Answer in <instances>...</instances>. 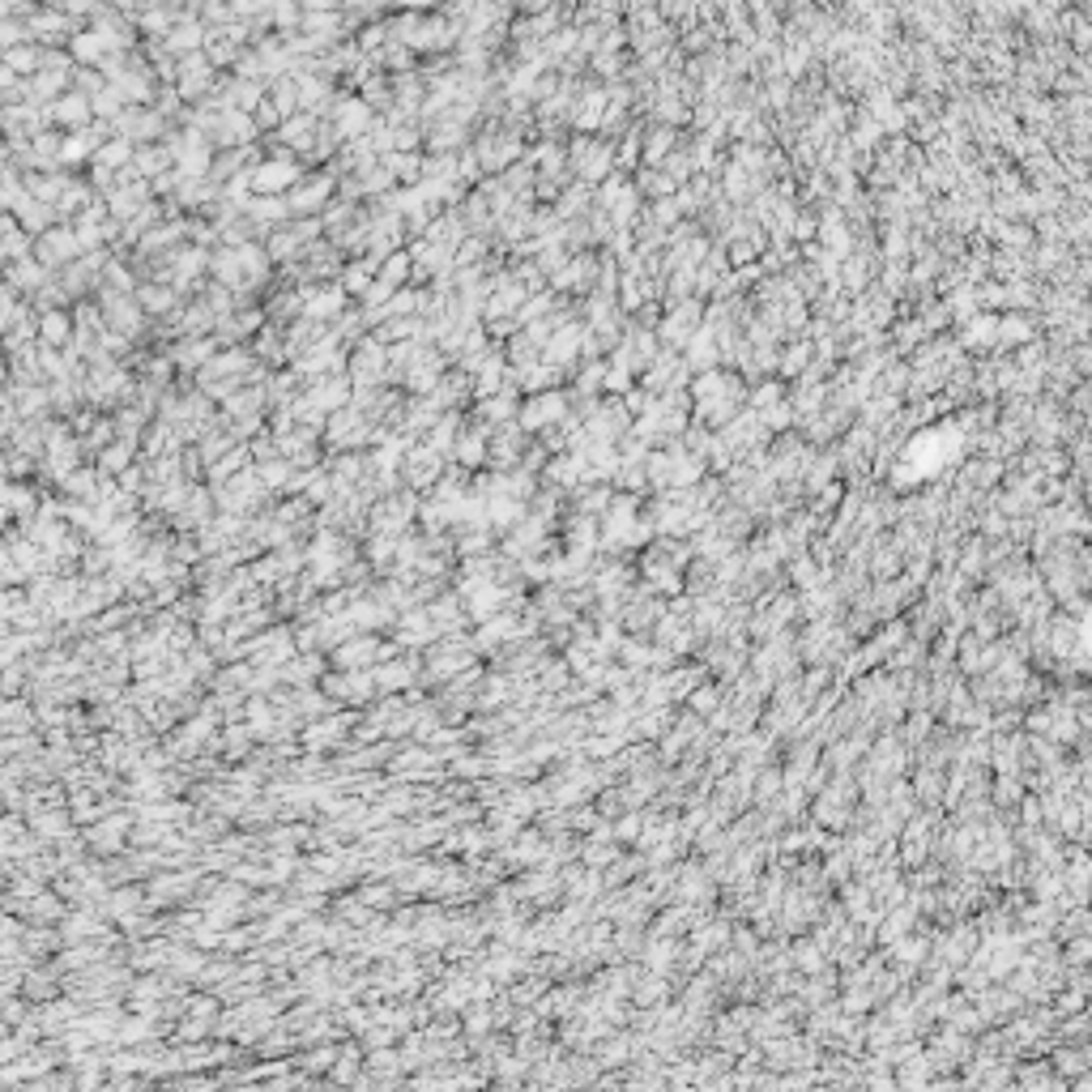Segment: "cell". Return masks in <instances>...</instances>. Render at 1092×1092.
Wrapping results in <instances>:
<instances>
[{
    "label": "cell",
    "instance_id": "obj_14",
    "mask_svg": "<svg viewBox=\"0 0 1092 1092\" xmlns=\"http://www.w3.org/2000/svg\"><path fill=\"white\" fill-rule=\"evenodd\" d=\"M171 167V150H132V175H154Z\"/></svg>",
    "mask_w": 1092,
    "mask_h": 1092
},
{
    "label": "cell",
    "instance_id": "obj_29",
    "mask_svg": "<svg viewBox=\"0 0 1092 1092\" xmlns=\"http://www.w3.org/2000/svg\"><path fill=\"white\" fill-rule=\"evenodd\" d=\"M210 355H214V341H201V337H196V341H188V346H184L175 359L188 367V363H201V359H210Z\"/></svg>",
    "mask_w": 1092,
    "mask_h": 1092
},
{
    "label": "cell",
    "instance_id": "obj_28",
    "mask_svg": "<svg viewBox=\"0 0 1092 1092\" xmlns=\"http://www.w3.org/2000/svg\"><path fill=\"white\" fill-rule=\"evenodd\" d=\"M142 303H146L150 312H167V308H175V295L163 291V286H142Z\"/></svg>",
    "mask_w": 1092,
    "mask_h": 1092
},
{
    "label": "cell",
    "instance_id": "obj_41",
    "mask_svg": "<svg viewBox=\"0 0 1092 1092\" xmlns=\"http://www.w3.org/2000/svg\"><path fill=\"white\" fill-rule=\"evenodd\" d=\"M278 120H282V115H278V107H273V99H269V103L260 107V124H278Z\"/></svg>",
    "mask_w": 1092,
    "mask_h": 1092
},
{
    "label": "cell",
    "instance_id": "obj_21",
    "mask_svg": "<svg viewBox=\"0 0 1092 1092\" xmlns=\"http://www.w3.org/2000/svg\"><path fill=\"white\" fill-rule=\"evenodd\" d=\"M405 273H410V252H393V256L384 260L380 282H384V286H401V282H405Z\"/></svg>",
    "mask_w": 1092,
    "mask_h": 1092
},
{
    "label": "cell",
    "instance_id": "obj_23",
    "mask_svg": "<svg viewBox=\"0 0 1092 1092\" xmlns=\"http://www.w3.org/2000/svg\"><path fill=\"white\" fill-rule=\"evenodd\" d=\"M205 269V252H196V248H188V252H179L175 256V278L179 282H188V278H196V273Z\"/></svg>",
    "mask_w": 1092,
    "mask_h": 1092
},
{
    "label": "cell",
    "instance_id": "obj_7",
    "mask_svg": "<svg viewBox=\"0 0 1092 1092\" xmlns=\"http://www.w3.org/2000/svg\"><path fill=\"white\" fill-rule=\"evenodd\" d=\"M696 320H700L696 303H682V308H674V312H670V320H666V337L674 341V346H688V341H692V329H696Z\"/></svg>",
    "mask_w": 1092,
    "mask_h": 1092
},
{
    "label": "cell",
    "instance_id": "obj_2",
    "mask_svg": "<svg viewBox=\"0 0 1092 1092\" xmlns=\"http://www.w3.org/2000/svg\"><path fill=\"white\" fill-rule=\"evenodd\" d=\"M35 252H39V265H64V260H73L82 248H78L73 231H43Z\"/></svg>",
    "mask_w": 1092,
    "mask_h": 1092
},
{
    "label": "cell",
    "instance_id": "obj_12",
    "mask_svg": "<svg viewBox=\"0 0 1092 1092\" xmlns=\"http://www.w3.org/2000/svg\"><path fill=\"white\" fill-rule=\"evenodd\" d=\"M244 214L252 222H282L291 210H286V201H278V196H256V201L244 205Z\"/></svg>",
    "mask_w": 1092,
    "mask_h": 1092
},
{
    "label": "cell",
    "instance_id": "obj_27",
    "mask_svg": "<svg viewBox=\"0 0 1092 1092\" xmlns=\"http://www.w3.org/2000/svg\"><path fill=\"white\" fill-rule=\"evenodd\" d=\"M64 491H73V495H99V487H94V474H86V469H73L64 478Z\"/></svg>",
    "mask_w": 1092,
    "mask_h": 1092
},
{
    "label": "cell",
    "instance_id": "obj_16",
    "mask_svg": "<svg viewBox=\"0 0 1092 1092\" xmlns=\"http://www.w3.org/2000/svg\"><path fill=\"white\" fill-rule=\"evenodd\" d=\"M90 150H94V136H90V132H73V136H64V142H60V154H56V158H60V163H82Z\"/></svg>",
    "mask_w": 1092,
    "mask_h": 1092
},
{
    "label": "cell",
    "instance_id": "obj_24",
    "mask_svg": "<svg viewBox=\"0 0 1092 1092\" xmlns=\"http://www.w3.org/2000/svg\"><path fill=\"white\" fill-rule=\"evenodd\" d=\"M82 205H86V188H82V184H68V188L56 196V210H60V214H82Z\"/></svg>",
    "mask_w": 1092,
    "mask_h": 1092
},
{
    "label": "cell",
    "instance_id": "obj_26",
    "mask_svg": "<svg viewBox=\"0 0 1092 1092\" xmlns=\"http://www.w3.org/2000/svg\"><path fill=\"white\" fill-rule=\"evenodd\" d=\"M457 444H461V448H457V457H461L465 465H478V461L487 457V440H483V436H461Z\"/></svg>",
    "mask_w": 1092,
    "mask_h": 1092
},
{
    "label": "cell",
    "instance_id": "obj_42",
    "mask_svg": "<svg viewBox=\"0 0 1092 1092\" xmlns=\"http://www.w3.org/2000/svg\"><path fill=\"white\" fill-rule=\"evenodd\" d=\"M273 18H278V22H295V9H291V5H278V9H273Z\"/></svg>",
    "mask_w": 1092,
    "mask_h": 1092
},
{
    "label": "cell",
    "instance_id": "obj_11",
    "mask_svg": "<svg viewBox=\"0 0 1092 1092\" xmlns=\"http://www.w3.org/2000/svg\"><path fill=\"white\" fill-rule=\"evenodd\" d=\"M13 214H18L22 231H43V227L51 222V210H47L43 201H35V196H22V201L13 205Z\"/></svg>",
    "mask_w": 1092,
    "mask_h": 1092
},
{
    "label": "cell",
    "instance_id": "obj_38",
    "mask_svg": "<svg viewBox=\"0 0 1092 1092\" xmlns=\"http://www.w3.org/2000/svg\"><path fill=\"white\" fill-rule=\"evenodd\" d=\"M666 150H670V132H657L653 142L645 146V158H649V163H657V158H661Z\"/></svg>",
    "mask_w": 1092,
    "mask_h": 1092
},
{
    "label": "cell",
    "instance_id": "obj_43",
    "mask_svg": "<svg viewBox=\"0 0 1092 1092\" xmlns=\"http://www.w3.org/2000/svg\"><path fill=\"white\" fill-rule=\"evenodd\" d=\"M9 82H13V73L5 68V60H0V86H9Z\"/></svg>",
    "mask_w": 1092,
    "mask_h": 1092
},
{
    "label": "cell",
    "instance_id": "obj_3",
    "mask_svg": "<svg viewBox=\"0 0 1092 1092\" xmlns=\"http://www.w3.org/2000/svg\"><path fill=\"white\" fill-rule=\"evenodd\" d=\"M559 419H564V397H559V393L533 397V401L525 405V415H521V423H525L529 431H538V427H546V423H559Z\"/></svg>",
    "mask_w": 1092,
    "mask_h": 1092
},
{
    "label": "cell",
    "instance_id": "obj_8",
    "mask_svg": "<svg viewBox=\"0 0 1092 1092\" xmlns=\"http://www.w3.org/2000/svg\"><path fill=\"white\" fill-rule=\"evenodd\" d=\"M218 132H222V142H227V146H235V142H239V146H248L252 136H256V124H252L248 115H239V111H231V107H227V111L218 115Z\"/></svg>",
    "mask_w": 1092,
    "mask_h": 1092
},
{
    "label": "cell",
    "instance_id": "obj_32",
    "mask_svg": "<svg viewBox=\"0 0 1092 1092\" xmlns=\"http://www.w3.org/2000/svg\"><path fill=\"white\" fill-rule=\"evenodd\" d=\"M30 30H35V35H43V39H60V35H64V22H60L56 13H39Z\"/></svg>",
    "mask_w": 1092,
    "mask_h": 1092
},
{
    "label": "cell",
    "instance_id": "obj_33",
    "mask_svg": "<svg viewBox=\"0 0 1092 1092\" xmlns=\"http://www.w3.org/2000/svg\"><path fill=\"white\" fill-rule=\"evenodd\" d=\"M22 39H26V30H22V26H13V22H0V51H13V47H22Z\"/></svg>",
    "mask_w": 1092,
    "mask_h": 1092
},
{
    "label": "cell",
    "instance_id": "obj_13",
    "mask_svg": "<svg viewBox=\"0 0 1092 1092\" xmlns=\"http://www.w3.org/2000/svg\"><path fill=\"white\" fill-rule=\"evenodd\" d=\"M39 64H43V56L35 51V47H13V51H5V68L13 78H22V73H39Z\"/></svg>",
    "mask_w": 1092,
    "mask_h": 1092
},
{
    "label": "cell",
    "instance_id": "obj_19",
    "mask_svg": "<svg viewBox=\"0 0 1092 1092\" xmlns=\"http://www.w3.org/2000/svg\"><path fill=\"white\" fill-rule=\"evenodd\" d=\"M39 337L47 341V346H60V341L68 337V316H64V312H47V316L39 320Z\"/></svg>",
    "mask_w": 1092,
    "mask_h": 1092
},
{
    "label": "cell",
    "instance_id": "obj_5",
    "mask_svg": "<svg viewBox=\"0 0 1092 1092\" xmlns=\"http://www.w3.org/2000/svg\"><path fill=\"white\" fill-rule=\"evenodd\" d=\"M337 308H346V291H341V286L308 291V299H303V312H308L312 320H324V316H333Z\"/></svg>",
    "mask_w": 1092,
    "mask_h": 1092
},
{
    "label": "cell",
    "instance_id": "obj_4",
    "mask_svg": "<svg viewBox=\"0 0 1092 1092\" xmlns=\"http://www.w3.org/2000/svg\"><path fill=\"white\" fill-rule=\"evenodd\" d=\"M47 115H51L56 124H73V128H82L94 111H90V99H86V94H60V99L47 107Z\"/></svg>",
    "mask_w": 1092,
    "mask_h": 1092
},
{
    "label": "cell",
    "instance_id": "obj_35",
    "mask_svg": "<svg viewBox=\"0 0 1092 1092\" xmlns=\"http://www.w3.org/2000/svg\"><path fill=\"white\" fill-rule=\"evenodd\" d=\"M994 337H1003L1007 346H1015L1020 337H1029V324H1024V320H1007L1003 329H994Z\"/></svg>",
    "mask_w": 1092,
    "mask_h": 1092
},
{
    "label": "cell",
    "instance_id": "obj_30",
    "mask_svg": "<svg viewBox=\"0 0 1092 1092\" xmlns=\"http://www.w3.org/2000/svg\"><path fill=\"white\" fill-rule=\"evenodd\" d=\"M994 329H998L994 316H977V320L969 324V346H986V341L994 337Z\"/></svg>",
    "mask_w": 1092,
    "mask_h": 1092
},
{
    "label": "cell",
    "instance_id": "obj_34",
    "mask_svg": "<svg viewBox=\"0 0 1092 1092\" xmlns=\"http://www.w3.org/2000/svg\"><path fill=\"white\" fill-rule=\"evenodd\" d=\"M286 474H291V461H278V465H265V469H260L265 487H282V483H286Z\"/></svg>",
    "mask_w": 1092,
    "mask_h": 1092
},
{
    "label": "cell",
    "instance_id": "obj_17",
    "mask_svg": "<svg viewBox=\"0 0 1092 1092\" xmlns=\"http://www.w3.org/2000/svg\"><path fill=\"white\" fill-rule=\"evenodd\" d=\"M346 393H351V384L337 376V380H329V384H320V388L312 393V405H316V410H333V405L346 401Z\"/></svg>",
    "mask_w": 1092,
    "mask_h": 1092
},
{
    "label": "cell",
    "instance_id": "obj_15",
    "mask_svg": "<svg viewBox=\"0 0 1092 1092\" xmlns=\"http://www.w3.org/2000/svg\"><path fill=\"white\" fill-rule=\"evenodd\" d=\"M205 39H210V35H205L201 26H179V30H171V35H167V51H184V56H196V47H201Z\"/></svg>",
    "mask_w": 1092,
    "mask_h": 1092
},
{
    "label": "cell",
    "instance_id": "obj_25",
    "mask_svg": "<svg viewBox=\"0 0 1092 1092\" xmlns=\"http://www.w3.org/2000/svg\"><path fill=\"white\" fill-rule=\"evenodd\" d=\"M13 282H18V286H39V282H43V265L30 260V256H22V260L13 265Z\"/></svg>",
    "mask_w": 1092,
    "mask_h": 1092
},
{
    "label": "cell",
    "instance_id": "obj_22",
    "mask_svg": "<svg viewBox=\"0 0 1092 1092\" xmlns=\"http://www.w3.org/2000/svg\"><path fill=\"white\" fill-rule=\"evenodd\" d=\"M282 142H286V146H308V142H312V120H308V115L286 120V124H282Z\"/></svg>",
    "mask_w": 1092,
    "mask_h": 1092
},
{
    "label": "cell",
    "instance_id": "obj_18",
    "mask_svg": "<svg viewBox=\"0 0 1092 1092\" xmlns=\"http://www.w3.org/2000/svg\"><path fill=\"white\" fill-rule=\"evenodd\" d=\"M128 158H132V142H128V136H115V142H107V146L99 150V167H103V171L124 167Z\"/></svg>",
    "mask_w": 1092,
    "mask_h": 1092
},
{
    "label": "cell",
    "instance_id": "obj_40",
    "mask_svg": "<svg viewBox=\"0 0 1092 1092\" xmlns=\"http://www.w3.org/2000/svg\"><path fill=\"white\" fill-rule=\"evenodd\" d=\"M120 487H124V491H136V487H142V474H136V469H124Z\"/></svg>",
    "mask_w": 1092,
    "mask_h": 1092
},
{
    "label": "cell",
    "instance_id": "obj_37",
    "mask_svg": "<svg viewBox=\"0 0 1092 1092\" xmlns=\"http://www.w3.org/2000/svg\"><path fill=\"white\" fill-rule=\"evenodd\" d=\"M128 452H132V448H128V440H124V444H111V448L103 452V465H107V469H124Z\"/></svg>",
    "mask_w": 1092,
    "mask_h": 1092
},
{
    "label": "cell",
    "instance_id": "obj_9",
    "mask_svg": "<svg viewBox=\"0 0 1092 1092\" xmlns=\"http://www.w3.org/2000/svg\"><path fill=\"white\" fill-rule=\"evenodd\" d=\"M68 47H73V60H82V64H103V56H107V43H103L99 30L73 35V39H68Z\"/></svg>",
    "mask_w": 1092,
    "mask_h": 1092
},
{
    "label": "cell",
    "instance_id": "obj_6",
    "mask_svg": "<svg viewBox=\"0 0 1092 1092\" xmlns=\"http://www.w3.org/2000/svg\"><path fill=\"white\" fill-rule=\"evenodd\" d=\"M329 192H333V179H324V175H320V179L303 184V188L291 196V205H286V210H291V214H316V210H320V201H324Z\"/></svg>",
    "mask_w": 1092,
    "mask_h": 1092
},
{
    "label": "cell",
    "instance_id": "obj_39",
    "mask_svg": "<svg viewBox=\"0 0 1092 1092\" xmlns=\"http://www.w3.org/2000/svg\"><path fill=\"white\" fill-rule=\"evenodd\" d=\"M244 457H248V452H244V448H239V452H231V457H227V461H218V465H214V478H218V483H222V474H231V469H235V465H244Z\"/></svg>",
    "mask_w": 1092,
    "mask_h": 1092
},
{
    "label": "cell",
    "instance_id": "obj_31",
    "mask_svg": "<svg viewBox=\"0 0 1092 1092\" xmlns=\"http://www.w3.org/2000/svg\"><path fill=\"white\" fill-rule=\"evenodd\" d=\"M367 286H372V282H367V265H351L346 278H341V291H351V295L363 291V295H367Z\"/></svg>",
    "mask_w": 1092,
    "mask_h": 1092
},
{
    "label": "cell",
    "instance_id": "obj_1",
    "mask_svg": "<svg viewBox=\"0 0 1092 1092\" xmlns=\"http://www.w3.org/2000/svg\"><path fill=\"white\" fill-rule=\"evenodd\" d=\"M295 179H299V171H295L291 158H269V163H260L256 171H248V188H256L260 196L282 192V188H291Z\"/></svg>",
    "mask_w": 1092,
    "mask_h": 1092
},
{
    "label": "cell",
    "instance_id": "obj_20",
    "mask_svg": "<svg viewBox=\"0 0 1092 1092\" xmlns=\"http://www.w3.org/2000/svg\"><path fill=\"white\" fill-rule=\"evenodd\" d=\"M384 167H393V175H401V179H419L423 175V163L415 158V154H384Z\"/></svg>",
    "mask_w": 1092,
    "mask_h": 1092
},
{
    "label": "cell",
    "instance_id": "obj_36",
    "mask_svg": "<svg viewBox=\"0 0 1092 1092\" xmlns=\"http://www.w3.org/2000/svg\"><path fill=\"white\" fill-rule=\"evenodd\" d=\"M175 239H179V227H158V231H150L142 244H146V248H163V244H175Z\"/></svg>",
    "mask_w": 1092,
    "mask_h": 1092
},
{
    "label": "cell",
    "instance_id": "obj_10",
    "mask_svg": "<svg viewBox=\"0 0 1092 1092\" xmlns=\"http://www.w3.org/2000/svg\"><path fill=\"white\" fill-rule=\"evenodd\" d=\"M367 120H372L367 103H359V99H341V107H337V132H341V136H355Z\"/></svg>",
    "mask_w": 1092,
    "mask_h": 1092
}]
</instances>
